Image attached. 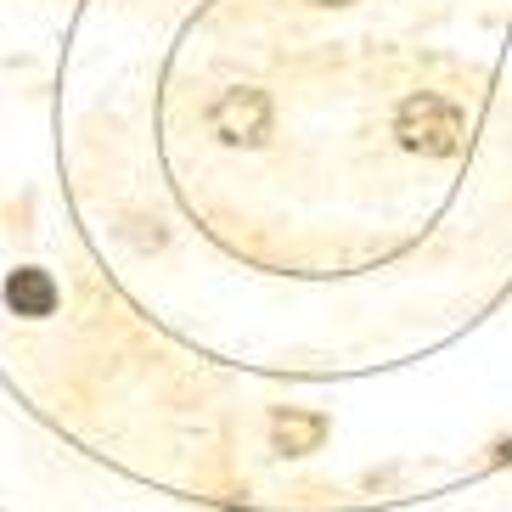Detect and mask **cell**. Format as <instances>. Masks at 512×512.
<instances>
[{"label":"cell","instance_id":"cell-1","mask_svg":"<svg viewBox=\"0 0 512 512\" xmlns=\"http://www.w3.org/2000/svg\"><path fill=\"white\" fill-rule=\"evenodd\" d=\"M394 136H400L406 152H422V158H456L467 124H462V107L456 102H445V96H434V91H417V96L400 102Z\"/></svg>","mask_w":512,"mask_h":512},{"label":"cell","instance_id":"cell-2","mask_svg":"<svg viewBox=\"0 0 512 512\" xmlns=\"http://www.w3.org/2000/svg\"><path fill=\"white\" fill-rule=\"evenodd\" d=\"M214 136L226 147H259L271 136V96L254 91V85H237L214 102Z\"/></svg>","mask_w":512,"mask_h":512},{"label":"cell","instance_id":"cell-3","mask_svg":"<svg viewBox=\"0 0 512 512\" xmlns=\"http://www.w3.org/2000/svg\"><path fill=\"white\" fill-rule=\"evenodd\" d=\"M327 439V417H316V411H276L271 417V445L282 456H310Z\"/></svg>","mask_w":512,"mask_h":512},{"label":"cell","instance_id":"cell-4","mask_svg":"<svg viewBox=\"0 0 512 512\" xmlns=\"http://www.w3.org/2000/svg\"><path fill=\"white\" fill-rule=\"evenodd\" d=\"M6 304H12L17 316H29V321H40V316H51L57 310V282H51L46 271H12V282H6Z\"/></svg>","mask_w":512,"mask_h":512},{"label":"cell","instance_id":"cell-5","mask_svg":"<svg viewBox=\"0 0 512 512\" xmlns=\"http://www.w3.org/2000/svg\"><path fill=\"white\" fill-rule=\"evenodd\" d=\"M501 456H507V462H512V439H507V451H501Z\"/></svg>","mask_w":512,"mask_h":512},{"label":"cell","instance_id":"cell-6","mask_svg":"<svg viewBox=\"0 0 512 512\" xmlns=\"http://www.w3.org/2000/svg\"><path fill=\"white\" fill-rule=\"evenodd\" d=\"M321 6H344V0H321Z\"/></svg>","mask_w":512,"mask_h":512}]
</instances>
